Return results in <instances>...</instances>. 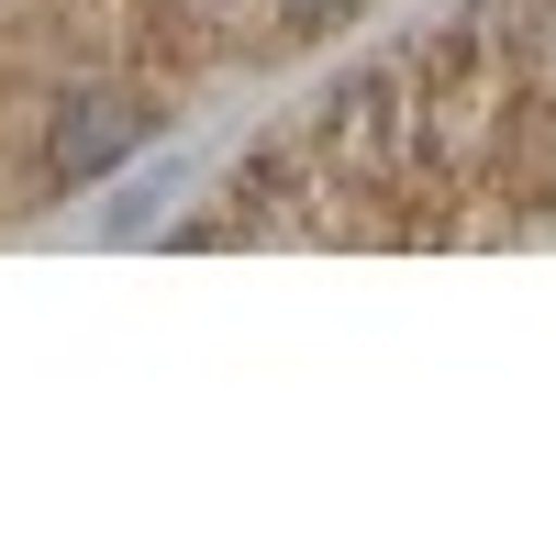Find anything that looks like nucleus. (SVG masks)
Here are the masks:
<instances>
[{
	"instance_id": "nucleus-2",
	"label": "nucleus",
	"mask_w": 556,
	"mask_h": 556,
	"mask_svg": "<svg viewBox=\"0 0 556 556\" xmlns=\"http://www.w3.org/2000/svg\"><path fill=\"white\" fill-rule=\"evenodd\" d=\"M278 12H290L301 34H323V23H334V12H356V0H278Z\"/></svg>"
},
{
	"instance_id": "nucleus-1",
	"label": "nucleus",
	"mask_w": 556,
	"mask_h": 556,
	"mask_svg": "<svg viewBox=\"0 0 556 556\" xmlns=\"http://www.w3.org/2000/svg\"><path fill=\"white\" fill-rule=\"evenodd\" d=\"M134 146H146V101L89 89V101L56 112V134H45V167H56V178H101V167H123Z\"/></svg>"
}]
</instances>
